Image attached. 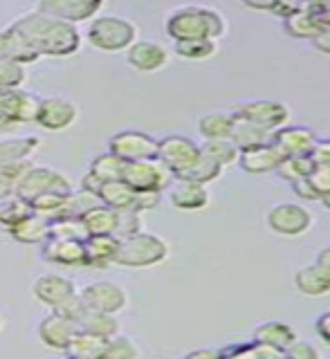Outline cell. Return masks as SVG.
<instances>
[{"instance_id":"obj_48","label":"cell","mask_w":330,"mask_h":359,"mask_svg":"<svg viewBox=\"0 0 330 359\" xmlns=\"http://www.w3.org/2000/svg\"><path fill=\"white\" fill-rule=\"evenodd\" d=\"M88 308H86V303L81 301V297H79V292L77 294H72L70 299H65L63 303H59V306L54 308V312H59V314H63V317H67L70 321H79L84 317V312H86Z\"/></svg>"},{"instance_id":"obj_30","label":"cell","mask_w":330,"mask_h":359,"mask_svg":"<svg viewBox=\"0 0 330 359\" xmlns=\"http://www.w3.org/2000/svg\"><path fill=\"white\" fill-rule=\"evenodd\" d=\"M79 330H86L90 334L104 337V339H110L112 334L119 332V323L115 319V314L108 312H97V310H86L84 317L77 321Z\"/></svg>"},{"instance_id":"obj_60","label":"cell","mask_w":330,"mask_h":359,"mask_svg":"<svg viewBox=\"0 0 330 359\" xmlns=\"http://www.w3.org/2000/svg\"><path fill=\"white\" fill-rule=\"evenodd\" d=\"M319 202H322V205L330 211V191H326V194H322V196H319Z\"/></svg>"},{"instance_id":"obj_43","label":"cell","mask_w":330,"mask_h":359,"mask_svg":"<svg viewBox=\"0 0 330 359\" xmlns=\"http://www.w3.org/2000/svg\"><path fill=\"white\" fill-rule=\"evenodd\" d=\"M140 351L131 339L126 337L112 334L110 339H106L104 351H101V359H138Z\"/></svg>"},{"instance_id":"obj_6","label":"cell","mask_w":330,"mask_h":359,"mask_svg":"<svg viewBox=\"0 0 330 359\" xmlns=\"http://www.w3.org/2000/svg\"><path fill=\"white\" fill-rule=\"evenodd\" d=\"M39 97L18 88L0 90V133L16 128L18 123H32L39 112Z\"/></svg>"},{"instance_id":"obj_13","label":"cell","mask_w":330,"mask_h":359,"mask_svg":"<svg viewBox=\"0 0 330 359\" xmlns=\"http://www.w3.org/2000/svg\"><path fill=\"white\" fill-rule=\"evenodd\" d=\"M101 7H104V0H39L37 11L74 25V22L93 18Z\"/></svg>"},{"instance_id":"obj_1","label":"cell","mask_w":330,"mask_h":359,"mask_svg":"<svg viewBox=\"0 0 330 359\" xmlns=\"http://www.w3.org/2000/svg\"><path fill=\"white\" fill-rule=\"evenodd\" d=\"M81 45V36L70 22L34 11L0 32V59L18 63L37 61L39 56H67Z\"/></svg>"},{"instance_id":"obj_42","label":"cell","mask_w":330,"mask_h":359,"mask_svg":"<svg viewBox=\"0 0 330 359\" xmlns=\"http://www.w3.org/2000/svg\"><path fill=\"white\" fill-rule=\"evenodd\" d=\"M67 198H70V194H56V191H52V194H43L39 198L29 200V207L34 213H39V216L54 220L65 209Z\"/></svg>"},{"instance_id":"obj_16","label":"cell","mask_w":330,"mask_h":359,"mask_svg":"<svg viewBox=\"0 0 330 359\" xmlns=\"http://www.w3.org/2000/svg\"><path fill=\"white\" fill-rule=\"evenodd\" d=\"M128 65L138 72H157L169 63V52L160 43L153 41H133L128 45Z\"/></svg>"},{"instance_id":"obj_2","label":"cell","mask_w":330,"mask_h":359,"mask_svg":"<svg viewBox=\"0 0 330 359\" xmlns=\"http://www.w3.org/2000/svg\"><path fill=\"white\" fill-rule=\"evenodd\" d=\"M227 32V22L220 11L200 5L178 7L166 18V34L176 41L191 39H211L218 41Z\"/></svg>"},{"instance_id":"obj_21","label":"cell","mask_w":330,"mask_h":359,"mask_svg":"<svg viewBox=\"0 0 330 359\" xmlns=\"http://www.w3.org/2000/svg\"><path fill=\"white\" fill-rule=\"evenodd\" d=\"M32 292L41 303H45V306H50V308H56L65 299H70L72 294H77L72 280L67 276H61V274L41 276L37 283H34Z\"/></svg>"},{"instance_id":"obj_10","label":"cell","mask_w":330,"mask_h":359,"mask_svg":"<svg viewBox=\"0 0 330 359\" xmlns=\"http://www.w3.org/2000/svg\"><path fill=\"white\" fill-rule=\"evenodd\" d=\"M108 151L121 157L124 162L153 160L157 157V140L140 130H121L110 137Z\"/></svg>"},{"instance_id":"obj_61","label":"cell","mask_w":330,"mask_h":359,"mask_svg":"<svg viewBox=\"0 0 330 359\" xmlns=\"http://www.w3.org/2000/svg\"><path fill=\"white\" fill-rule=\"evenodd\" d=\"M0 325H3V321H0Z\"/></svg>"},{"instance_id":"obj_22","label":"cell","mask_w":330,"mask_h":359,"mask_svg":"<svg viewBox=\"0 0 330 359\" xmlns=\"http://www.w3.org/2000/svg\"><path fill=\"white\" fill-rule=\"evenodd\" d=\"M86 247V267H95V269H104L110 263H115V254L119 247L117 236H88L84 241Z\"/></svg>"},{"instance_id":"obj_17","label":"cell","mask_w":330,"mask_h":359,"mask_svg":"<svg viewBox=\"0 0 330 359\" xmlns=\"http://www.w3.org/2000/svg\"><path fill=\"white\" fill-rule=\"evenodd\" d=\"M275 142L281 153L286 157H294V155H310L315 144H317V135L315 130L305 128V126H281L279 130H275Z\"/></svg>"},{"instance_id":"obj_12","label":"cell","mask_w":330,"mask_h":359,"mask_svg":"<svg viewBox=\"0 0 330 359\" xmlns=\"http://www.w3.org/2000/svg\"><path fill=\"white\" fill-rule=\"evenodd\" d=\"M79 297H81L88 310L108 312V314H117L128 306L126 292H124L121 285L112 283V280H97V283H90L79 292Z\"/></svg>"},{"instance_id":"obj_3","label":"cell","mask_w":330,"mask_h":359,"mask_svg":"<svg viewBox=\"0 0 330 359\" xmlns=\"http://www.w3.org/2000/svg\"><path fill=\"white\" fill-rule=\"evenodd\" d=\"M169 256V245L155 233H146L140 231L128 238H121L117 254H115V263L124 267H151L166 261Z\"/></svg>"},{"instance_id":"obj_49","label":"cell","mask_w":330,"mask_h":359,"mask_svg":"<svg viewBox=\"0 0 330 359\" xmlns=\"http://www.w3.org/2000/svg\"><path fill=\"white\" fill-rule=\"evenodd\" d=\"M308 180H310V184L319 191V196L330 191V164H315Z\"/></svg>"},{"instance_id":"obj_40","label":"cell","mask_w":330,"mask_h":359,"mask_svg":"<svg viewBox=\"0 0 330 359\" xmlns=\"http://www.w3.org/2000/svg\"><path fill=\"white\" fill-rule=\"evenodd\" d=\"M50 238H74V241H86L88 233L81 218L77 216H63L50 220Z\"/></svg>"},{"instance_id":"obj_9","label":"cell","mask_w":330,"mask_h":359,"mask_svg":"<svg viewBox=\"0 0 330 359\" xmlns=\"http://www.w3.org/2000/svg\"><path fill=\"white\" fill-rule=\"evenodd\" d=\"M200 146L182 135H169L157 142V160H160L171 173L180 177L187 168L200 157Z\"/></svg>"},{"instance_id":"obj_44","label":"cell","mask_w":330,"mask_h":359,"mask_svg":"<svg viewBox=\"0 0 330 359\" xmlns=\"http://www.w3.org/2000/svg\"><path fill=\"white\" fill-rule=\"evenodd\" d=\"M29 164L32 162L20 160V162H11V164L0 166V200H7V198L14 196L18 177H20V173L25 171Z\"/></svg>"},{"instance_id":"obj_35","label":"cell","mask_w":330,"mask_h":359,"mask_svg":"<svg viewBox=\"0 0 330 359\" xmlns=\"http://www.w3.org/2000/svg\"><path fill=\"white\" fill-rule=\"evenodd\" d=\"M202 151V149H200ZM223 173V166L213 160V157H209L207 153H200V157L196 162H193L185 173H182L180 177L176 180H193V182H200V184H209L213 182V180H218Z\"/></svg>"},{"instance_id":"obj_5","label":"cell","mask_w":330,"mask_h":359,"mask_svg":"<svg viewBox=\"0 0 330 359\" xmlns=\"http://www.w3.org/2000/svg\"><path fill=\"white\" fill-rule=\"evenodd\" d=\"M52 191H56V194H72V184L67 182V177L63 173L54 171L50 166L29 164L18 177L14 196L29 202L43 194H52Z\"/></svg>"},{"instance_id":"obj_8","label":"cell","mask_w":330,"mask_h":359,"mask_svg":"<svg viewBox=\"0 0 330 359\" xmlns=\"http://www.w3.org/2000/svg\"><path fill=\"white\" fill-rule=\"evenodd\" d=\"M268 224L283 238H297L312 227V213L294 202H281L268 211Z\"/></svg>"},{"instance_id":"obj_11","label":"cell","mask_w":330,"mask_h":359,"mask_svg":"<svg viewBox=\"0 0 330 359\" xmlns=\"http://www.w3.org/2000/svg\"><path fill=\"white\" fill-rule=\"evenodd\" d=\"M234 115L252 121L265 130H279L290 121V108L275 99H254L243 104L241 108H236Z\"/></svg>"},{"instance_id":"obj_7","label":"cell","mask_w":330,"mask_h":359,"mask_svg":"<svg viewBox=\"0 0 330 359\" xmlns=\"http://www.w3.org/2000/svg\"><path fill=\"white\" fill-rule=\"evenodd\" d=\"M121 180L135 191H157V194H162L164 189L171 187L176 175L157 157H153V160L126 162Z\"/></svg>"},{"instance_id":"obj_27","label":"cell","mask_w":330,"mask_h":359,"mask_svg":"<svg viewBox=\"0 0 330 359\" xmlns=\"http://www.w3.org/2000/svg\"><path fill=\"white\" fill-rule=\"evenodd\" d=\"M97 196L106 207L124 211V209H133L138 191L128 187L124 180H112V182H101V187L97 189Z\"/></svg>"},{"instance_id":"obj_28","label":"cell","mask_w":330,"mask_h":359,"mask_svg":"<svg viewBox=\"0 0 330 359\" xmlns=\"http://www.w3.org/2000/svg\"><path fill=\"white\" fill-rule=\"evenodd\" d=\"M117 209H110L106 205H99L95 209L86 211L81 222L88 236H115L117 229Z\"/></svg>"},{"instance_id":"obj_23","label":"cell","mask_w":330,"mask_h":359,"mask_svg":"<svg viewBox=\"0 0 330 359\" xmlns=\"http://www.w3.org/2000/svg\"><path fill=\"white\" fill-rule=\"evenodd\" d=\"M294 287L305 297H326L330 294V269L319 263L305 265L294 274Z\"/></svg>"},{"instance_id":"obj_33","label":"cell","mask_w":330,"mask_h":359,"mask_svg":"<svg viewBox=\"0 0 330 359\" xmlns=\"http://www.w3.org/2000/svg\"><path fill=\"white\" fill-rule=\"evenodd\" d=\"M37 146H39V137H32V135L16 140H0V166L29 160V155L37 151Z\"/></svg>"},{"instance_id":"obj_36","label":"cell","mask_w":330,"mask_h":359,"mask_svg":"<svg viewBox=\"0 0 330 359\" xmlns=\"http://www.w3.org/2000/svg\"><path fill=\"white\" fill-rule=\"evenodd\" d=\"M124 166H126V162L121 160V157L112 155L110 151L99 155L93 160V164H90V175H95L99 182H112V180H121L124 175Z\"/></svg>"},{"instance_id":"obj_38","label":"cell","mask_w":330,"mask_h":359,"mask_svg":"<svg viewBox=\"0 0 330 359\" xmlns=\"http://www.w3.org/2000/svg\"><path fill=\"white\" fill-rule=\"evenodd\" d=\"M202 153H207L209 157H213L223 168L225 166H232L234 162H238V146L230 140V137H223V140H204V144L200 146Z\"/></svg>"},{"instance_id":"obj_45","label":"cell","mask_w":330,"mask_h":359,"mask_svg":"<svg viewBox=\"0 0 330 359\" xmlns=\"http://www.w3.org/2000/svg\"><path fill=\"white\" fill-rule=\"evenodd\" d=\"M241 3L256 11H270L277 18H286L301 7L299 0H241Z\"/></svg>"},{"instance_id":"obj_52","label":"cell","mask_w":330,"mask_h":359,"mask_svg":"<svg viewBox=\"0 0 330 359\" xmlns=\"http://www.w3.org/2000/svg\"><path fill=\"white\" fill-rule=\"evenodd\" d=\"M292 191H294V194H297V198H301V200H308V202L319 200V191H317V189L310 184V180H308V177L294 180V182H292Z\"/></svg>"},{"instance_id":"obj_51","label":"cell","mask_w":330,"mask_h":359,"mask_svg":"<svg viewBox=\"0 0 330 359\" xmlns=\"http://www.w3.org/2000/svg\"><path fill=\"white\" fill-rule=\"evenodd\" d=\"M160 205V194L157 191H138V196H135V205L133 209L135 211H151Z\"/></svg>"},{"instance_id":"obj_58","label":"cell","mask_w":330,"mask_h":359,"mask_svg":"<svg viewBox=\"0 0 330 359\" xmlns=\"http://www.w3.org/2000/svg\"><path fill=\"white\" fill-rule=\"evenodd\" d=\"M315 263H319L322 267L330 269V247H324V250L317 254V261Z\"/></svg>"},{"instance_id":"obj_37","label":"cell","mask_w":330,"mask_h":359,"mask_svg":"<svg viewBox=\"0 0 330 359\" xmlns=\"http://www.w3.org/2000/svg\"><path fill=\"white\" fill-rule=\"evenodd\" d=\"M218 50V45L211 39H191V41H176V54L187 61H204L211 59Z\"/></svg>"},{"instance_id":"obj_25","label":"cell","mask_w":330,"mask_h":359,"mask_svg":"<svg viewBox=\"0 0 330 359\" xmlns=\"http://www.w3.org/2000/svg\"><path fill=\"white\" fill-rule=\"evenodd\" d=\"M232 115H234V112H232ZM230 140L238 146V151H245V149H252V146L270 144L272 140H275V130H265V128L256 126V123H252V121L234 115V126H232Z\"/></svg>"},{"instance_id":"obj_41","label":"cell","mask_w":330,"mask_h":359,"mask_svg":"<svg viewBox=\"0 0 330 359\" xmlns=\"http://www.w3.org/2000/svg\"><path fill=\"white\" fill-rule=\"evenodd\" d=\"M32 207L27 200H22L18 196H11L7 200H0V227L9 229L11 224H16L18 220H22L25 216H29Z\"/></svg>"},{"instance_id":"obj_59","label":"cell","mask_w":330,"mask_h":359,"mask_svg":"<svg viewBox=\"0 0 330 359\" xmlns=\"http://www.w3.org/2000/svg\"><path fill=\"white\" fill-rule=\"evenodd\" d=\"M322 3H326V0H299V5L301 7H317V5H322Z\"/></svg>"},{"instance_id":"obj_14","label":"cell","mask_w":330,"mask_h":359,"mask_svg":"<svg viewBox=\"0 0 330 359\" xmlns=\"http://www.w3.org/2000/svg\"><path fill=\"white\" fill-rule=\"evenodd\" d=\"M77 117L79 108L74 101L63 97H48L39 101V112L34 121L45 130H65L67 126H72Z\"/></svg>"},{"instance_id":"obj_47","label":"cell","mask_w":330,"mask_h":359,"mask_svg":"<svg viewBox=\"0 0 330 359\" xmlns=\"http://www.w3.org/2000/svg\"><path fill=\"white\" fill-rule=\"evenodd\" d=\"M142 231V218H140V211L135 209H124L117 213V229L115 236L121 238H128V236H135Z\"/></svg>"},{"instance_id":"obj_32","label":"cell","mask_w":330,"mask_h":359,"mask_svg":"<svg viewBox=\"0 0 330 359\" xmlns=\"http://www.w3.org/2000/svg\"><path fill=\"white\" fill-rule=\"evenodd\" d=\"M220 357H241V359H281L286 353L279 351L275 346L249 341V344H234L230 348H220Z\"/></svg>"},{"instance_id":"obj_46","label":"cell","mask_w":330,"mask_h":359,"mask_svg":"<svg viewBox=\"0 0 330 359\" xmlns=\"http://www.w3.org/2000/svg\"><path fill=\"white\" fill-rule=\"evenodd\" d=\"M25 65L11 59H0V90L7 88H20L25 83Z\"/></svg>"},{"instance_id":"obj_19","label":"cell","mask_w":330,"mask_h":359,"mask_svg":"<svg viewBox=\"0 0 330 359\" xmlns=\"http://www.w3.org/2000/svg\"><path fill=\"white\" fill-rule=\"evenodd\" d=\"M171 205L182 211H200L209 205V189L207 184L193 182V180H178L171 187Z\"/></svg>"},{"instance_id":"obj_34","label":"cell","mask_w":330,"mask_h":359,"mask_svg":"<svg viewBox=\"0 0 330 359\" xmlns=\"http://www.w3.org/2000/svg\"><path fill=\"white\" fill-rule=\"evenodd\" d=\"M234 126V115L232 112H209L202 115L198 121V130L204 140H223L232 135Z\"/></svg>"},{"instance_id":"obj_53","label":"cell","mask_w":330,"mask_h":359,"mask_svg":"<svg viewBox=\"0 0 330 359\" xmlns=\"http://www.w3.org/2000/svg\"><path fill=\"white\" fill-rule=\"evenodd\" d=\"M310 157L315 164H330V140H317Z\"/></svg>"},{"instance_id":"obj_57","label":"cell","mask_w":330,"mask_h":359,"mask_svg":"<svg viewBox=\"0 0 330 359\" xmlns=\"http://www.w3.org/2000/svg\"><path fill=\"white\" fill-rule=\"evenodd\" d=\"M187 357L189 359H218L220 351H209V348H202V351H191Z\"/></svg>"},{"instance_id":"obj_55","label":"cell","mask_w":330,"mask_h":359,"mask_svg":"<svg viewBox=\"0 0 330 359\" xmlns=\"http://www.w3.org/2000/svg\"><path fill=\"white\" fill-rule=\"evenodd\" d=\"M315 328H317V334L322 337V341L330 346V312H324L322 317L317 319Z\"/></svg>"},{"instance_id":"obj_29","label":"cell","mask_w":330,"mask_h":359,"mask_svg":"<svg viewBox=\"0 0 330 359\" xmlns=\"http://www.w3.org/2000/svg\"><path fill=\"white\" fill-rule=\"evenodd\" d=\"M297 339V332L290 323H283V321H268V323H260L258 328L254 330V341L260 344H268V346H275L279 351L286 353V348Z\"/></svg>"},{"instance_id":"obj_31","label":"cell","mask_w":330,"mask_h":359,"mask_svg":"<svg viewBox=\"0 0 330 359\" xmlns=\"http://www.w3.org/2000/svg\"><path fill=\"white\" fill-rule=\"evenodd\" d=\"M106 339L104 337L90 334L86 330H77L74 337L67 344L65 353L74 359H101V351H104Z\"/></svg>"},{"instance_id":"obj_56","label":"cell","mask_w":330,"mask_h":359,"mask_svg":"<svg viewBox=\"0 0 330 359\" xmlns=\"http://www.w3.org/2000/svg\"><path fill=\"white\" fill-rule=\"evenodd\" d=\"M305 9H308V7H305ZM310 11H315V16L319 18V22L324 27L330 25V0H326V3L317 5V7H310Z\"/></svg>"},{"instance_id":"obj_15","label":"cell","mask_w":330,"mask_h":359,"mask_svg":"<svg viewBox=\"0 0 330 359\" xmlns=\"http://www.w3.org/2000/svg\"><path fill=\"white\" fill-rule=\"evenodd\" d=\"M283 155L281 149L275 144H260V146H252V149H245L238 155V164L245 173H252V175H260V173H272L277 171L279 164L283 162Z\"/></svg>"},{"instance_id":"obj_39","label":"cell","mask_w":330,"mask_h":359,"mask_svg":"<svg viewBox=\"0 0 330 359\" xmlns=\"http://www.w3.org/2000/svg\"><path fill=\"white\" fill-rule=\"evenodd\" d=\"M315 168V162L310 155H294V157H283V162L279 164V175L283 180H288L292 184L294 180H301V177H308Z\"/></svg>"},{"instance_id":"obj_24","label":"cell","mask_w":330,"mask_h":359,"mask_svg":"<svg viewBox=\"0 0 330 359\" xmlns=\"http://www.w3.org/2000/svg\"><path fill=\"white\" fill-rule=\"evenodd\" d=\"M11 238L22 245H39L50 238V218L39 216V213H29L22 220L9 227Z\"/></svg>"},{"instance_id":"obj_26","label":"cell","mask_w":330,"mask_h":359,"mask_svg":"<svg viewBox=\"0 0 330 359\" xmlns=\"http://www.w3.org/2000/svg\"><path fill=\"white\" fill-rule=\"evenodd\" d=\"M283 29H286L288 36L299 39V41H312L317 34L324 29L319 18L315 16V11L299 7L297 11H292L290 16L283 18Z\"/></svg>"},{"instance_id":"obj_20","label":"cell","mask_w":330,"mask_h":359,"mask_svg":"<svg viewBox=\"0 0 330 359\" xmlns=\"http://www.w3.org/2000/svg\"><path fill=\"white\" fill-rule=\"evenodd\" d=\"M43 256L45 261H50L54 265H84L86 261V247L84 241L74 238H48L43 245Z\"/></svg>"},{"instance_id":"obj_4","label":"cell","mask_w":330,"mask_h":359,"mask_svg":"<svg viewBox=\"0 0 330 359\" xmlns=\"http://www.w3.org/2000/svg\"><path fill=\"white\" fill-rule=\"evenodd\" d=\"M138 39V27L121 16H99L88 27V41L104 52H119Z\"/></svg>"},{"instance_id":"obj_50","label":"cell","mask_w":330,"mask_h":359,"mask_svg":"<svg viewBox=\"0 0 330 359\" xmlns=\"http://www.w3.org/2000/svg\"><path fill=\"white\" fill-rule=\"evenodd\" d=\"M286 357H290V359H317V357H319V353H317V348L312 344L294 339L286 348Z\"/></svg>"},{"instance_id":"obj_54","label":"cell","mask_w":330,"mask_h":359,"mask_svg":"<svg viewBox=\"0 0 330 359\" xmlns=\"http://www.w3.org/2000/svg\"><path fill=\"white\" fill-rule=\"evenodd\" d=\"M312 48H315L317 52H322V54H328V56H330V25L324 27V29L312 39Z\"/></svg>"},{"instance_id":"obj_18","label":"cell","mask_w":330,"mask_h":359,"mask_svg":"<svg viewBox=\"0 0 330 359\" xmlns=\"http://www.w3.org/2000/svg\"><path fill=\"white\" fill-rule=\"evenodd\" d=\"M77 330L79 328L74 321H70L59 312H52L39 325V339L48 348H52V351H65Z\"/></svg>"}]
</instances>
